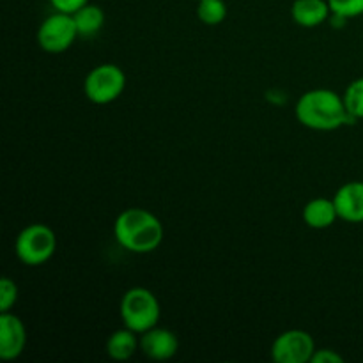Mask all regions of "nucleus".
<instances>
[{
	"instance_id": "nucleus-1",
	"label": "nucleus",
	"mask_w": 363,
	"mask_h": 363,
	"mask_svg": "<svg viewBox=\"0 0 363 363\" xmlns=\"http://www.w3.org/2000/svg\"><path fill=\"white\" fill-rule=\"evenodd\" d=\"M294 112L305 128L315 131H332L353 121L344 105V98L330 89H312L301 94Z\"/></svg>"
},
{
	"instance_id": "nucleus-2",
	"label": "nucleus",
	"mask_w": 363,
	"mask_h": 363,
	"mask_svg": "<svg viewBox=\"0 0 363 363\" xmlns=\"http://www.w3.org/2000/svg\"><path fill=\"white\" fill-rule=\"evenodd\" d=\"M113 234L124 250L149 254L162 245L163 225L147 209L130 208L117 216Z\"/></svg>"
},
{
	"instance_id": "nucleus-3",
	"label": "nucleus",
	"mask_w": 363,
	"mask_h": 363,
	"mask_svg": "<svg viewBox=\"0 0 363 363\" xmlns=\"http://www.w3.org/2000/svg\"><path fill=\"white\" fill-rule=\"evenodd\" d=\"M162 307L155 294L145 287H133L126 291L121 300V319L124 326L142 335L155 328L160 321Z\"/></svg>"
},
{
	"instance_id": "nucleus-4",
	"label": "nucleus",
	"mask_w": 363,
	"mask_h": 363,
	"mask_svg": "<svg viewBox=\"0 0 363 363\" xmlns=\"http://www.w3.org/2000/svg\"><path fill=\"white\" fill-rule=\"evenodd\" d=\"M57 250V236L48 225L32 223L16 238L14 252L25 266H41L53 257Z\"/></svg>"
},
{
	"instance_id": "nucleus-5",
	"label": "nucleus",
	"mask_w": 363,
	"mask_h": 363,
	"mask_svg": "<svg viewBox=\"0 0 363 363\" xmlns=\"http://www.w3.org/2000/svg\"><path fill=\"white\" fill-rule=\"evenodd\" d=\"M126 87V74L116 64H101L85 77L84 91L89 101L96 105H108L123 94Z\"/></svg>"
},
{
	"instance_id": "nucleus-6",
	"label": "nucleus",
	"mask_w": 363,
	"mask_h": 363,
	"mask_svg": "<svg viewBox=\"0 0 363 363\" xmlns=\"http://www.w3.org/2000/svg\"><path fill=\"white\" fill-rule=\"evenodd\" d=\"M78 28L73 14L53 13L38 28V45L48 53H62L78 38Z\"/></svg>"
},
{
	"instance_id": "nucleus-7",
	"label": "nucleus",
	"mask_w": 363,
	"mask_h": 363,
	"mask_svg": "<svg viewBox=\"0 0 363 363\" xmlns=\"http://www.w3.org/2000/svg\"><path fill=\"white\" fill-rule=\"evenodd\" d=\"M314 353L315 342L305 330H287L272 346V357L277 363H308Z\"/></svg>"
},
{
	"instance_id": "nucleus-8",
	"label": "nucleus",
	"mask_w": 363,
	"mask_h": 363,
	"mask_svg": "<svg viewBox=\"0 0 363 363\" xmlns=\"http://www.w3.org/2000/svg\"><path fill=\"white\" fill-rule=\"evenodd\" d=\"M27 332L18 315L11 312H0V358L16 360L25 350Z\"/></svg>"
},
{
	"instance_id": "nucleus-9",
	"label": "nucleus",
	"mask_w": 363,
	"mask_h": 363,
	"mask_svg": "<svg viewBox=\"0 0 363 363\" xmlns=\"http://www.w3.org/2000/svg\"><path fill=\"white\" fill-rule=\"evenodd\" d=\"M140 350L149 360H170L179 350V340L170 330L155 326L140 335Z\"/></svg>"
},
{
	"instance_id": "nucleus-10",
	"label": "nucleus",
	"mask_w": 363,
	"mask_h": 363,
	"mask_svg": "<svg viewBox=\"0 0 363 363\" xmlns=\"http://www.w3.org/2000/svg\"><path fill=\"white\" fill-rule=\"evenodd\" d=\"M337 213L339 218L350 223L363 222V183L362 181H351L337 190L335 197Z\"/></svg>"
},
{
	"instance_id": "nucleus-11",
	"label": "nucleus",
	"mask_w": 363,
	"mask_h": 363,
	"mask_svg": "<svg viewBox=\"0 0 363 363\" xmlns=\"http://www.w3.org/2000/svg\"><path fill=\"white\" fill-rule=\"evenodd\" d=\"M332 14L328 0H294L291 16L294 23L305 28H314L325 23Z\"/></svg>"
},
{
	"instance_id": "nucleus-12",
	"label": "nucleus",
	"mask_w": 363,
	"mask_h": 363,
	"mask_svg": "<svg viewBox=\"0 0 363 363\" xmlns=\"http://www.w3.org/2000/svg\"><path fill=\"white\" fill-rule=\"evenodd\" d=\"M337 218H339V213H337L333 199L332 201L323 197L314 199V201L307 202V206L303 208V220L312 229H326V227H332Z\"/></svg>"
},
{
	"instance_id": "nucleus-13",
	"label": "nucleus",
	"mask_w": 363,
	"mask_h": 363,
	"mask_svg": "<svg viewBox=\"0 0 363 363\" xmlns=\"http://www.w3.org/2000/svg\"><path fill=\"white\" fill-rule=\"evenodd\" d=\"M138 333H135L133 330L126 328L124 326L123 330H117L106 340V353L112 360L124 362L130 360L137 350L140 347V339H137Z\"/></svg>"
},
{
	"instance_id": "nucleus-14",
	"label": "nucleus",
	"mask_w": 363,
	"mask_h": 363,
	"mask_svg": "<svg viewBox=\"0 0 363 363\" xmlns=\"http://www.w3.org/2000/svg\"><path fill=\"white\" fill-rule=\"evenodd\" d=\"M74 23H77L78 34L84 38H92L101 30L103 23H105V13L101 7L94 6V4H85L78 11L73 13Z\"/></svg>"
},
{
	"instance_id": "nucleus-15",
	"label": "nucleus",
	"mask_w": 363,
	"mask_h": 363,
	"mask_svg": "<svg viewBox=\"0 0 363 363\" xmlns=\"http://www.w3.org/2000/svg\"><path fill=\"white\" fill-rule=\"evenodd\" d=\"M197 16L204 25H220L227 18L223 0H199Z\"/></svg>"
},
{
	"instance_id": "nucleus-16",
	"label": "nucleus",
	"mask_w": 363,
	"mask_h": 363,
	"mask_svg": "<svg viewBox=\"0 0 363 363\" xmlns=\"http://www.w3.org/2000/svg\"><path fill=\"white\" fill-rule=\"evenodd\" d=\"M342 98L351 119H363V78L351 82Z\"/></svg>"
},
{
	"instance_id": "nucleus-17",
	"label": "nucleus",
	"mask_w": 363,
	"mask_h": 363,
	"mask_svg": "<svg viewBox=\"0 0 363 363\" xmlns=\"http://www.w3.org/2000/svg\"><path fill=\"white\" fill-rule=\"evenodd\" d=\"M332 14L342 16L346 20L363 14V0H328Z\"/></svg>"
},
{
	"instance_id": "nucleus-18",
	"label": "nucleus",
	"mask_w": 363,
	"mask_h": 363,
	"mask_svg": "<svg viewBox=\"0 0 363 363\" xmlns=\"http://www.w3.org/2000/svg\"><path fill=\"white\" fill-rule=\"evenodd\" d=\"M18 300V286L9 279L4 277L0 280V312H11L13 305Z\"/></svg>"
},
{
	"instance_id": "nucleus-19",
	"label": "nucleus",
	"mask_w": 363,
	"mask_h": 363,
	"mask_svg": "<svg viewBox=\"0 0 363 363\" xmlns=\"http://www.w3.org/2000/svg\"><path fill=\"white\" fill-rule=\"evenodd\" d=\"M50 4H52L55 11L73 14L74 11H78L80 7H84L85 4H89V0H50Z\"/></svg>"
},
{
	"instance_id": "nucleus-20",
	"label": "nucleus",
	"mask_w": 363,
	"mask_h": 363,
	"mask_svg": "<svg viewBox=\"0 0 363 363\" xmlns=\"http://www.w3.org/2000/svg\"><path fill=\"white\" fill-rule=\"evenodd\" d=\"M312 363H342L344 358L333 350H315L312 354Z\"/></svg>"
},
{
	"instance_id": "nucleus-21",
	"label": "nucleus",
	"mask_w": 363,
	"mask_h": 363,
	"mask_svg": "<svg viewBox=\"0 0 363 363\" xmlns=\"http://www.w3.org/2000/svg\"><path fill=\"white\" fill-rule=\"evenodd\" d=\"M197 2H199V0H197Z\"/></svg>"
}]
</instances>
